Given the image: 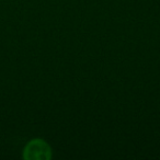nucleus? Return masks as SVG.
<instances>
[{
	"label": "nucleus",
	"mask_w": 160,
	"mask_h": 160,
	"mask_svg": "<svg viewBox=\"0 0 160 160\" xmlns=\"http://www.w3.org/2000/svg\"><path fill=\"white\" fill-rule=\"evenodd\" d=\"M51 158V147L41 138L30 140L23 149V159L25 160H49Z\"/></svg>",
	"instance_id": "nucleus-1"
}]
</instances>
